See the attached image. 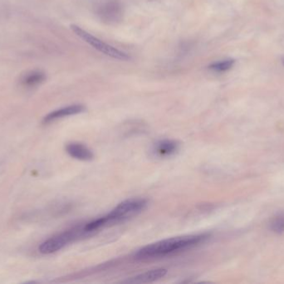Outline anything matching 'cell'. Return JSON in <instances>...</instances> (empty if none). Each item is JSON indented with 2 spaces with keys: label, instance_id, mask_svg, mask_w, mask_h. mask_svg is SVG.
Returning a JSON list of instances; mask_svg holds the SVG:
<instances>
[{
  "label": "cell",
  "instance_id": "1",
  "mask_svg": "<svg viewBox=\"0 0 284 284\" xmlns=\"http://www.w3.org/2000/svg\"><path fill=\"white\" fill-rule=\"evenodd\" d=\"M207 238L208 235L206 234H196L164 239L138 250L135 254V258L137 260L145 261L164 258L168 255L195 247L204 242Z\"/></svg>",
  "mask_w": 284,
  "mask_h": 284
},
{
  "label": "cell",
  "instance_id": "2",
  "mask_svg": "<svg viewBox=\"0 0 284 284\" xmlns=\"http://www.w3.org/2000/svg\"><path fill=\"white\" fill-rule=\"evenodd\" d=\"M148 201L142 198H133L120 203L106 215L97 218L84 225L87 234L98 231L106 226L113 225L137 216L146 208Z\"/></svg>",
  "mask_w": 284,
  "mask_h": 284
},
{
  "label": "cell",
  "instance_id": "3",
  "mask_svg": "<svg viewBox=\"0 0 284 284\" xmlns=\"http://www.w3.org/2000/svg\"><path fill=\"white\" fill-rule=\"evenodd\" d=\"M71 29L77 37L80 38L81 40H83L84 42H87L89 45L96 48L101 53H104L106 55L109 56L112 59L121 60V61H128L131 59L127 53H125L123 51L119 50L113 46L107 44L106 42H103V40L95 37L93 35L87 32L86 30L82 29L81 27L72 24L71 25Z\"/></svg>",
  "mask_w": 284,
  "mask_h": 284
},
{
  "label": "cell",
  "instance_id": "4",
  "mask_svg": "<svg viewBox=\"0 0 284 284\" xmlns=\"http://www.w3.org/2000/svg\"><path fill=\"white\" fill-rule=\"evenodd\" d=\"M86 234L87 233L84 231L83 227H75L73 229L63 232L51 239H47L40 245L38 250L42 254H50L58 252L67 245Z\"/></svg>",
  "mask_w": 284,
  "mask_h": 284
},
{
  "label": "cell",
  "instance_id": "5",
  "mask_svg": "<svg viewBox=\"0 0 284 284\" xmlns=\"http://www.w3.org/2000/svg\"><path fill=\"white\" fill-rule=\"evenodd\" d=\"M96 15L104 23L116 24L123 16V7L119 0H102L95 7Z\"/></svg>",
  "mask_w": 284,
  "mask_h": 284
},
{
  "label": "cell",
  "instance_id": "6",
  "mask_svg": "<svg viewBox=\"0 0 284 284\" xmlns=\"http://www.w3.org/2000/svg\"><path fill=\"white\" fill-rule=\"evenodd\" d=\"M179 142L171 139H162L156 141L152 144L150 153L153 156L158 159H165V158L171 157L179 150Z\"/></svg>",
  "mask_w": 284,
  "mask_h": 284
},
{
  "label": "cell",
  "instance_id": "7",
  "mask_svg": "<svg viewBox=\"0 0 284 284\" xmlns=\"http://www.w3.org/2000/svg\"><path fill=\"white\" fill-rule=\"evenodd\" d=\"M85 109L86 108H85L84 105H82V104H73V105H70V106L64 107V108L57 109L55 111L48 114L47 116H45L42 122L44 123H48V122H53L54 120H59L62 118L78 115V114L84 112Z\"/></svg>",
  "mask_w": 284,
  "mask_h": 284
},
{
  "label": "cell",
  "instance_id": "8",
  "mask_svg": "<svg viewBox=\"0 0 284 284\" xmlns=\"http://www.w3.org/2000/svg\"><path fill=\"white\" fill-rule=\"evenodd\" d=\"M167 270L165 268H155L150 271L145 272L138 274L137 276L132 277L128 279L126 283L128 284H148L157 281L166 276Z\"/></svg>",
  "mask_w": 284,
  "mask_h": 284
},
{
  "label": "cell",
  "instance_id": "9",
  "mask_svg": "<svg viewBox=\"0 0 284 284\" xmlns=\"http://www.w3.org/2000/svg\"><path fill=\"white\" fill-rule=\"evenodd\" d=\"M68 154L76 160L91 161L94 159L93 152L86 145L79 143H70L66 146Z\"/></svg>",
  "mask_w": 284,
  "mask_h": 284
},
{
  "label": "cell",
  "instance_id": "10",
  "mask_svg": "<svg viewBox=\"0 0 284 284\" xmlns=\"http://www.w3.org/2000/svg\"><path fill=\"white\" fill-rule=\"evenodd\" d=\"M45 80L46 75L44 73L38 70H34L27 72L22 76L21 83L27 88H34L44 82Z\"/></svg>",
  "mask_w": 284,
  "mask_h": 284
},
{
  "label": "cell",
  "instance_id": "11",
  "mask_svg": "<svg viewBox=\"0 0 284 284\" xmlns=\"http://www.w3.org/2000/svg\"><path fill=\"white\" fill-rule=\"evenodd\" d=\"M234 61L233 59H225L211 64L209 66V69L215 73L226 72L234 66Z\"/></svg>",
  "mask_w": 284,
  "mask_h": 284
},
{
  "label": "cell",
  "instance_id": "12",
  "mask_svg": "<svg viewBox=\"0 0 284 284\" xmlns=\"http://www.w3.org/2000/svg\"><path fill=\"white\" fill-rule=\"evenodd\" d=\"M274 226L275 227L276 230H283L284 228V218H279L274 223Z\"/></svg>",
  "mask_w": 284,
  "mask_h": 284
}]
</instances>
